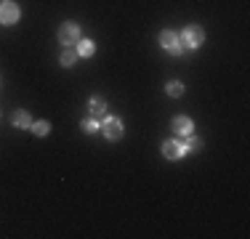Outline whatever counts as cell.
<instances>
[{"mask_svg": "<svg viewBox=\"0 0 250 239\" xmlns=\"http://www.w3.org/2000/svg\"><path fill=\"white\" fill-rule=\"evenodd\" d=\"M77 40H80V24L64 21L62 27H59V43L64 48H72V45H77Z\"/></svg>", "mask_w": 250, "mask_h": 239, "instance_id": "cell-3", "label": "cell"}, {"mask_svg": "<svg viewBox=\"0 0 250 239\" xmlns=\"http://www.w3.org/2000/svg\"><path fill=\"white\" fill-rule=\"evenodd\" d=\"M178 38H181V43H184L187 51H197V48L205 43V29H202L200 24H189V27L181 29Z\"/></svg>", "mask_w": 250, "mask_h": 239, "instance_id": "cell-1", "label": "cell"}, {"mask_svg": "<svg viewBox=\"0 0 250 239\" xmlns=\"http://www.w3.org/2000/svg\"><path fill=\"white\" fill-rule=\"evenodd\" d=\"M75 61H77V51L75 48H64L62 56H59V64L62 67H75Z\"/></svg>", "mask_w": 250, "mask_h": 239, "instance_id": "cell-11", "label": "cell"}, {"mask_svg": "<svg viewBox=\"0 0 250 239\" xmlns=\"http://www.w3.org/2000/svg\"><path fill=\"white\" fill-rule=\"evenodd\" d=\"M80 128L85 130V133H96V130H101V120L88 117V120H83V122H80Z\"/></svg>", "mask_w": 250, "mask_h": 239, "instance_id": "cell-15", "label": "cell"}, {"mask_svg": "<svg viewBox=\"0 0 250 239\" xmlns=\"http://www.w3.org/2000/svg\"><path fill=\"white\" fill-rule=\"evenodd\" d=\"M101 130H104L106 141H120L123 133H125L123 120H120V117H112V115H106L104 120H101Z\"/></svg>", "mask_w": 250, "mask_h": 239, "instance_id": "cell-4", "label": "cell"}, {"mask_svg": "<svg viewBox=\"0 0 250 239\" xmlns=\"http://www.w3.org/2000/svg\"><path fill=\"white\" fill-rule=\"evenodd\" d=\"M88 104H91V115L96 117V120H104L106 117V101L101 99V96H91V101H88Z\"/></svg>", "mask_w": 250, "mask_h": 239, "instance_id": "cell-8", "label": "cell"}, {"mask_svg": "<svg viewBox=\"0 0 250 239\" xmlns=\"http://www.w3.org/2000/svg\"><path fill=\"white\" fill-rule=\"evenodd\" d=\"M163 157L165 159H181V157H187V146H184V141H178V139L163 141Z\"/></svg>", "mask_w": 250, "mask_h": 239, "instance_id": "cell-6", "label": "cell"}, {"mask_svg": "<svg viewBox=\"0 0 250 239\" xmlns=\"http://www.w3.org/2000/svg\"><path fill=\"white\" fill-rule=\"evenodd\" d=\"M173 130L181 139H187V136H192L194 133V122H192V117H187V115H176L173 117Z\"/></svg>", "mask_w": 250, "mask_h": 239, "instance_id": "cell-7", "label": "cell"}, {"mask_svg": "<svg viewBox=\"0 0 250 239\" xmlns=\"http://www.w3.org/2000/svg\"><path fill=\"white\" fill-rule=\"evenodd\" d=\"M11 122H14V128H29V125H32V117H29V112H24V109H16L14 115H11Z\"/></svg>", "mask_w": 250, "mask_h": 239, "instance_id": "cell-10", "label": "cell"}, {"mask_svg": "<svg viewBox=\"0 0 250 239\" xmlns=\"http://www.w3.org/2000/svg\"><path fill=\"white\" fill-rule=\"evenodd\" d=\"M75 51H77V59H91L93 56V51H96V45H93V40H77V48H75Z\"/></svg>", "mask_w": 250, "mask_h": 239, "instance_id": "cell-9", "label": "cell"}, {"mask_svg": "<svg viewBox=\"0 0 250 239\" xmlns=\"http://www.w3.org/2000/svg\"><path fill=\"white\" fill-rule=\"evenodd\" d=\"M184 146H187V154H189V152L194 154V152H200V149H202V139H200V136H194V133H192V136H187V141H184Z\"/></svg>", "mask_w": 250, "mask_h": 239, "instance_id": "cell-14", "label": "cell"}, {"mask_svg": "<svg viewBox=\"0 0 250 239\" xmlns=\"http://www.w3.org/2000/svg\"><path fill=\"white\" fill-rule=\"evenodd\" d=\"M160 48H163V51H168V53H173V56L187 53V48H184L178 32H173V29H163V32H160Z\"/></svg>", "mask_w": 250, "mask_h": 239, "instance_id": "cell-2", "label": "cell"}, {"mask_svg": "<svg viewBox=\"0 0 250 239\" xmlns=\"http://www.w3.org/2000/svg\"><path fill=\"white\" fill-rule=\"evenodd\" d=\"M165 93H168L170 99H181V96H184V82H178V80L165 82Z\"/></svg>", "mask_w": 250, "mask_h": 239, "instance_id": "cell-12", "label": "cell"}, {"mask_svg": "<svg viewBox=\"0 0 250 239\" xmlns=\"http://www.w3.org/2000/svg\"><path fill=\"white\" fill-rule=\"evenodd\" d=\"M21 16L19 5L14 3V0H3L0 3V24H5V27H11V24H16Z\"/></svg>", "mask_w": 250, "mask_h": 239, "instance_id": "cell-5", "label": "cell"}, {"mask_svg": "<svg viewBox=\"0 0 250 239\" xmlns=\"http://www.w3.org/2000/svg\"><path fill=\"white\" fill-rule=\"evenodd\" d=\"M29 130H32L35 136H40V139H43V136L51 133V122H48V120H40V122H32V125H29Z\"/></svg>", "mask_w": 250, "mask_h": 239, "instance_id": "cell-13", "label": "cell"}]
</instances>
